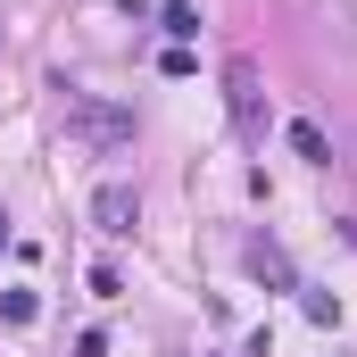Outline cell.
Instances as JSON below:
<instances>
[{
  "label": "cell",
  "instance_id": "6da1fadb",
  "mask_svg": "<svg viewBox=\"0 0 357 357\" xmlns=\"http://www.w3.org/2000/svg\"><path fill=\"white\" fill-rule=\"evenodd\" d=\"M67 133H84L91 150H125L133 142V116L116 100H91V91H67Z\"/></svg>",
  "mask_w": 357,
  "mask_h": 357
},
{
  "label": "cell",
  "instance_id": "7a4b0ae2",
  "mask_svg": "<svg viewBox=\"0 0 357 357\" xmlns=\"http://www.w3.org/2000/svg\"><path fill=\"white\" fill-rule=\"evenodd\" d=\"M225 108H233V125L258 142L266 133V84H258V59H225Z\"/></svg>",
  "mask_w": 357,
  "mask_h": 357
},
{
  "label": "cell",
  "instance_id": "3957f363",
  "mask_svg": "<svg viewBox=\"0 0 357 357\" xmlns=\"http://www.w3.org/2000/svg\"><path fill=\"white\" fill-rule=\"evenodd\" d=\"M91 225H100L108 241H125V233L142 225V191H133V183H100V191H91Z\"/></svg>",
  "mask_w": 357,
  "mask_h": 357
},
{
  "label": "cell",
  "instance_id": "277c9868",
  "mask_svg": "<svg viewBox=\"0 0 357 357\" xmlns=\"http://www.w3.org/2000/svg\"><path fill=\"white\" fill-rule=\"evenodd\" d=\"M250 274H258L266 291H299V274H291V250H282L274 233H258V241H250Z\"/></svg>",
  "mask_w": 357,
  "mask_h": 357
},
{
  "label": "cell",
  "instance_id": "5b68a950",
  "mask_svg": "<svg viewBox=\"0 0 357 357\" xmlns=\"http://www.w3.org/2000/svg\"><path fill=\"white\" fill-rule=\"evenodd\" d=\"M291 150H299L307 167H333V142H324V125H307V116L291 125Z\"/></svg>",
  "mask_w": 357,
  "mask_h": 357
},
{
  "label": "cell",
  "instance_id": "8992f818",
  "mask_svg": "<svg viewBox=\"0 0 357 357\" xmlns=\"http://www.w3.org/2000/svg\"><path fill=\"white\" fill-rule=\"evenodd\" d=\"M158 25H167L175 42H191V33H199V8H191V0H167V8H158Z\"/></svg>",
  "mask_w": 357,
  "mask_h": 357
},
{
  "label": "cell",
  "instance_id": "52a82bcc",
  "mask_svg": "<svg viewBox=\"0 0 357 357\" xmlns=\"http://www.w3.org/2000/svg\"><path fill=\"white\" fill-rule=\"evenodd\" d=\"M299 307H307V324H341V299H333V291H307V282H299Z\"/></svg>",
  "mask_w": 357,
  "mask_h": 357
},
{
  "label": "cell",
  "instance_id": "ba28073f",
  "mask_svg": "<svg viewBox=\"0 0 357 357\" xmlns=\"http://www.w3.org/2000/svg\"><path fill=\"white\" fill-rule=\"evenodd\" d=\"M0 316H8V324H33L42 299H33V291H0Z\"/></svg>",
  "mask_w": 357,
  "mask_h": 357
},
{
  "label": "cell",
  "instance_id": "9c48e42d",
  "mask_svg": "<svg viewBox=\"0 0 357 357\" xmlns=\"http://www.w3.org/2000/svg\"><path fill=\"white\" fill-rule=\"evenodd\" d=\"M75 357H108V341H100V333H84V341H75Z\"/></svg>",
  "mask_w": 357,
  "mask_h": 357
},
{
  "label": "cell",
  "instance_id": "30bf717a",
  "mask_svg": "<svg viewBox=\"0 0 357 357\" xmlns=\"http://www.w3.org/2000/svg\"><path fill=\"white\" fill-rule=\"evenodd\" d=\"M0 250H8V216H0Z\"/></svg>",
  "mask_w": 357,
  "mask_h": 357
},
{
  "label": "cell",
  "instance_id": "8fae6325",
  "mask_svg": "<svg viewBox=\"0 0 357 357\" xmlns=\"http://www.w3.org/2000/svg\"><path fill=\"white\" fill-rule=\"evenodd\" d=\"M349 167H357V142H349Z\"/></svg>",
  "mask_w": 357,
  "mask_h": 357
}]
</instances>
